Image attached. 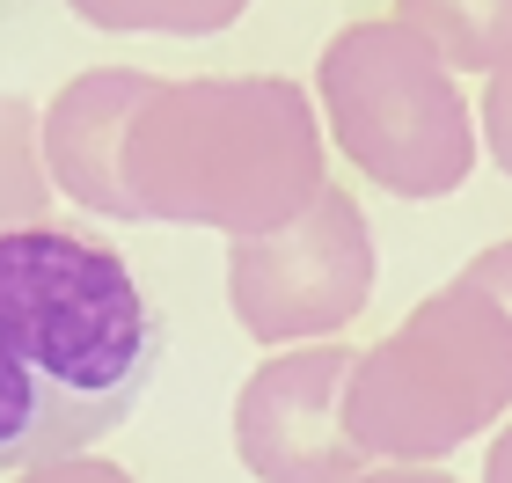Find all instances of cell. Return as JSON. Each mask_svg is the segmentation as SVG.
<instances>
[{
	"label": "cell",
	"instance_id": "1",
	"mask_svg": "<svg viewBox=\"0 0 512 483\" xmlns=\"http://www.w3.org/2000/svg\"><path fill=\"white\" fill-rule=\"evenodd\" d=\"M161 322L118 249L74 227L0 235V469H44L132 418Z\"/></svg>",
	"mask_w": 512,
	"mask_h": 483
},
{
	"label": "cell",
	"instance_id": "4",
	"mask_svg": "<svg viewBox=\"0 0 512 483\" xmlns=\"http://www.w3.org/2000/svg\"><path fill=\"white\" fill-rule=\"evenodd\" d=\"M315 96L330 110L337 147L388 198H447L476 169L469 96L447 59L403 22H352L322 44Z\"/></svg>",
	"mask_w": 512,
	"mask_h": 483
},
{
	"label": "cell",
	"instance_id": "9",
	"mask_svg": "<svg viewBox=\"0 0 512 483\" xmlns=\"http://www.w3.org/2000/svg\"><path fill=\"white\" fill-rule=\"evenodd\" d=\"M44 205H52L44 118L22 96H0V235H8V227H37Z\"/></svg>",
	"mask_w": 512,
	"mask_h": 483
},
{
	"label": "cell",
	"instance_id": "15",
	"mask_svg": "<svg viewBox=\"0 0 512 483\" xmlns=\"http://www.w3.org/2000/svg\"><path fill=\"white\" fill-rule=\"evenodd\" d=\"M359 483H454L447 469H366Z\"/></svg>",
	"mask_w": 512,
	"mask_h": 483
},
{
	"label": "cell",
	"instance_id": "2",
	"mask_svg": "<svg viewBox=\"0 0 512 483\" xmlns=\"http://www.w3.org/2000/svg\"><path fill=\"white\" fill-rule=\"evenodd\" d=\"M125 191L139 220L278 235L330 191L315 96L278 74L154 81L125 132Z\"/></svg>",
	"mask_w": 512,
	"mask_h": 483
},
{
	"label": "cell",
	"instance_id": "10",
	"mask_svg": "<svg viewBox=\"0 0 512 483\" xmlns=\"http://www.w3.org/2000/svg\"><path fill=\"white\" fill-rule=\"evenodd\" d=\"M88 30L110 37H220L249 0H66Z\"/></svg>",
	"mask_w": 512,
	"mask_h": 483
},
{
	"label": "cell",
	"instance_id": "8",
	"mask_svg": "<svg viewBox=\"0 0 512 483\" xmlns=\"http://www.w3.org/2000/svg\"><path fill=\"white\" fill-rule=\"evenodd\" d=\"M395 22L447 59V74H505L512 66V0H395Z\"/></svg>",
	"mask_w": 512,
	"mask_h": 483
},
{
	"label": "cell",
	"instance_id": "12",
	"mask_svg": "<svg viewBox=\"0 0 512 483\" xmlns=\"http://www.w3.org/2000/svg\"><path fill=\"white\" fill-rule=\"evenodd\" d=\"M15 483H139L132 469L103 462V454H66V462H44V469H22Z\"/></svg>",
	"mask_w": 512,
	"mask_h": 483
},
{
	"label": "cell",
	"instance_id": "11",
	"mask_svg": "<svg viewBox=\"0 0 512 483\" xmlns=\"http://www.w3.org/2000/svg\"><path fill=\"white\" fill-rule=\"evenodd\" d=\"M483 147H491V161L512 176V66L491 74V88H483Z\"/></svg>",
	"mask_w": 512,
	"mask_h": 483
},
{
	"label": "cell",
	"instance_id": "7",
	"mask_svg": "<svg viewBox=\"0 0 512 483\" xmlns=\"http://www.w3.org/2000/svg\"><path fill=\"white\" fill-rule=\"evenodd\" d=\"M147 88L154 74H139V66H88L44 110V176L103 220H139L125 191V132Z\"/></svg>",
	"mask_w": 512,
	"mask_h": 483
},
{
	"label": "cell",
	"instance_id": "5",
	"mask_svg": "<svg viewBox=\"0 0 512 483\" xmlns=\"http://www.w3.org/2000/svg\"><path fill=\"white\" fill-rule=\"evenodd\" d=\"M374 301V227L352 191H322L278 235L227 242V308L256 344H330Z\"/></svg>",
	"mask_w": 512,
	"mask_h": 483
},
{
	"label": "cell",
	"instance_id": "13",
	"mask_svg": "<svg viewBox=\"0 0 512 483\" xmlns=\"http://www.w3.org/2000/svg\"><path fill=\"white\" fill-rule=\"evenodd\" d=\"M469 279L483 286V293H491V301L512 315V242H491V249H483V257H469Z\"/></svg>",
	"mask_w": 512,
	"mask_h": 483
},
{
	"label": "cell",
	"instance_id": "6",
	"mask_svg": "<svg viewBox=\"0 0 512 483\" xmlns=\"http://www.w3.org/2000/svg\"><path fill=\"white\" fill-rule=\"evenodd\" d=\"M352 344H293L264 359L235 396V454L256 483H359L366 454L344 432Z\"/></svg>",
	"mask_w": 512,
	"mask_h": 483
},
{
	"label": "cell",
	"instance_id": "3",
	"mask_svg": "<svg viewBox=\"0 0 512 483\" xmlns=\"http://www.w3.org/2000/svg\"><path fill=\"white\" fill-rule=\"evenodd\" d=\"M512 410V315L469 271L425 293L403 330L359 352L344 432L381 469H432Z\"/></svg>",
	"mask_w": 512,
	"mask_h": 483
},
{
	"label": "cell",
	"instance_id": "14",
	"mask_svg": "<svg viewBox=\"0 0 512 483\" xmlns=\"http://www.w3.org/2000/svg\"><path fill=\"white\" fill-rule=\"evenodd\" d=\"M483 483H512V425L491 440V454H483Z\"/></svg>",
	"mask_w": 512,
	"mask_h": 483
}]
</instances>
